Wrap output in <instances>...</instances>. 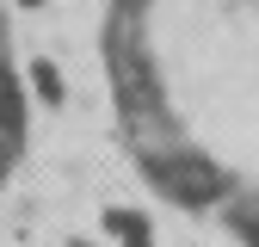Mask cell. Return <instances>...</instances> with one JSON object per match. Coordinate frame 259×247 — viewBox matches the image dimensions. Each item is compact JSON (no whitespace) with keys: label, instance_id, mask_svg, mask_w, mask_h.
Masks as SVG:
<instances>
[{"label":"cell","instance_id":"cell-1","mask_svg":"<svg viewBox=\"0 0 259 247\" xmlns=\"http://www.w3.org/2000/svg\"><path fill=\"white\" fill-rule=\"evenodd\" d=\"M19 136H25V99H19V87L7 74V80H0V142L19 148Z\"/></svg>","mask_w":259,"mask_h":247},{"label":"cell","instance_id":"cell-2","mask_svg":"<svg viewBox=\"0 0 259 247\" xmlns=\"http://www.w3.org/2000/svg\"><path fill=\"white\" fill-rule=\"evenodd\" d=\"M25 74H31V87H37V99H44V105H62V68H56L50 56H37Z\"/></svg>","mask_w":259,"mask_h":247},{"label":"cell","instance_id":"cell-3","mask_svg":"<svg viewBox=\"0 0 259 247\" xmlns=\"http://www.w3.org/2000/svg\"><path fill=\"white\" fill-rule=\"evenodd\" d=\"M105 223L117 229V241H123V247H148V223H142V216H130V210H111Z\"/></svg>","mask_w":259,"mask_h":247},{"label":"cell","instance_id":"cell-4","mask_svg":"<svg viewBox=\"0 0 259 247\" xmlns=\"http://www.w3.org/2000/svg\"><path fill=\"white\" fill-rule=\"evenodd\" d=\"M7 167H13V142H0V185H7Z\"/></svg>","mask_w":259,"mask_h":247},{"label":"cell","instance_id":"cell-5","mask_svg":"<svg viewBox=\"0 0 259 247\" xmlns=\"http://www.w3.org/2000/svg\"><path fill=\"white\" fill-rule=\"evenodd\" d=\"M0 80H7V25H0Z\"/></svg>","mask_w":259,"mask_h":247},{"label":"cell","instance_id":"cell-6","mask_svg":"<svg viewBox=\"0 0 259 247\" xmlns=\"http://www.w3.org/2000/svg\"><path fill=\"white\" fill-rule=\"evenodd\" d=\"M19 7H44V0H19Z\"/></svg>","mask_w":259,"mask_h":247}]
</instances>
